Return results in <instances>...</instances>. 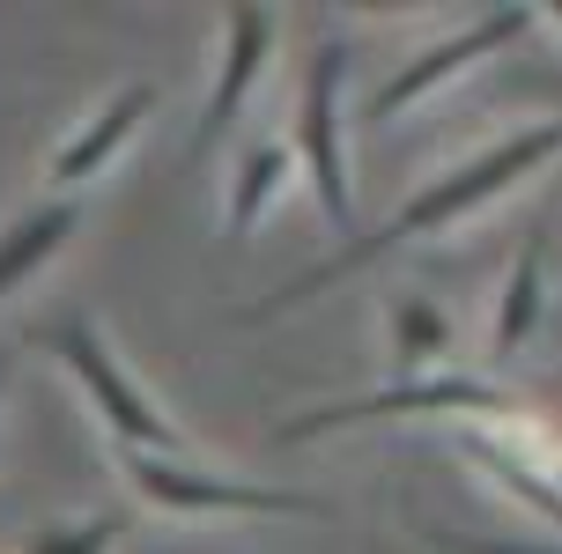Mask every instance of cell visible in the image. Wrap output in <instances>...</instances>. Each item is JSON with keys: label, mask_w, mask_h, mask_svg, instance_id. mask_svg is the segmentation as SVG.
<instances>
[{"label": "cell", "mask_w": 562, "mask_h": 554, "mask_svg": "<svg viewBox=\"0 0 562 554\" xmlns=\"http://www.w3.org/2000/svg\"><path fill=\"white\" fill-rule=\"evenodd\" d=\"M555 140H562V126H555V118H540V126H526V134L496 140V148H481L474 163L445 170V178H437L429 193H415L393 222H378V229H363V237H348L334 259H318L311 274H296L289 289H274L267 304H245V318H274V310H296V304H311V296H326L334 281H348L356 267H370V259H385V251L415 245V237H429V229H445V222H459V215H474V207H488V200L510 193V185H518L526 170L548 163V156H555Z\"/></svg>", "instance_id": "cell-1"}, {"label": "cell", "mask_w": 562, "mask_h": 554, "mask_svg": "<svg viewBox=\"0 0 562 554\" xmlns=\"http://www.w3.org/2000/svg\"><path fill=\"white\" fill-rule=\"evenodd\" d=\"M37 348H53L59 370L82 385V399L97 407V421H104L126 451H156V459L178 451V429L164 421V407L140 392V377L104 348V332L89 326L82 310H67V318H53V326H37Z\"/></svg>", "instance_id": "cell-2"}, {"label": "cell", "mask_w": 562, "mask_h": 554, "mask_svg": "<svg viewBox=\"0 0 562 554\" xmlns=\"http://www.w3.org/2000/svg\"><path fill=\"white\" fill-rule=\"evenodd\" d=\"M126 480L148 510L170 518H318L326 502L296 496V488H259V480H223V473H200L186 459H156V451H126Z\"/></svg>", "instance_id": "cell-3"}, {"label": "cell", "mask_w": 562, "mask_h": 554, "mask_svg": "<svg viewBox=\"0 0 562 554\" xmlns=\"http://www.w3.org/2000/svg\"><path fill=\"white\" fill-rule=\"evenodd\" d=\"M340 82H348V45L326 37L304 67V89H296V163L311 170L326 222L356 237V185H348V156H340Z\"/></svg>", "instance_id": "cell-4"}, {"label": "cell", "mask_w": 562, "mask_h": 554, "mask_svg": "<svg viewBox=\"0 0 562 554\" xmlns=\"http://www.w3.org/2000/svg\"><path fill=\"white\" fill-rule=\"evenodd\" d=\"M504 407H510V392L481 385V377H407L393 392L340 399V407L281 421V443H311V437H334V429H356V421H393V415H504Z\"/></svg>", "instance_id": "cell-5"}, {"label": "cell", "mask_w": 562, "mask_h": 554, "mask_svg": "<svg viewBox=\"0 0 562 554\" xmlns=\"http://www.w3.org/2000/svg\"><path fill=\"white\" fill-rule=\"evenodd\" d=\"M526 30H533V8H488L481 23L451 30L445 45H429L422 59H407V67H400L393 82H385V89H378V97L363 104V118H370V126L400 118V111H407V104H422V97H429L437 82H451L459 67H474V59H488V53H504V45H518Z\"/></svg>", "instance_id": "cell-6"}, {"label": "cell", "mask_w": 562, "mask_h": 554, "mask_svg": "<svg viewBox=\"0 0 562 554\" xmlns=\"http://www.w3.org/2000/svg\"><path fill=\"white\" fill-rule=\"evenodd\" d=\"M274 53V15L267 8H223V67H215V89H207V111H200L193 156H207L215 140L237 126V111L252 104V82Z\"/></svg>", "instance_id": "cell-7"}, {"label": "cell", "mask_w": 562, "mask_h": 554, "mask_svg": "<svg viewBox=\"0 0 562 554\" xmlns=\"http://www.w3.org/2000/svg\"><path fill=\"white\" fill-rule=\"evenodd\" d=\"M148 111H156V89H148V82L119 89V97H112L104 111H97V118H89L82 134L53 148V193H59V200H75V185H89L97 170L112 163L119 148H126V140L140 134V118H148Z\"/></svg>", "instance_id": "cell-8"}, {"label": "cell", "mask_w": 562, "mask_h": 554, "mask_svg": "<svg viewBox=\"0 0 562 554\" xmlns=\"http://www.w3.org/2000/svg\"><path fill=\"white\" fill-rule=\"evenodd\" d=\"M75 229H82V200H59V193L23 207L15 222H0V296H15L30 274H45L75 245Z\"/></svg>", "instance_id": "cell-9"}, {"label": "cell", "mask_w": 562, "mask_h": 554, "mask_svg": "<svg viewBox=\"0 0 562 554\" xmlns=\"http://www.w3.org/2000/svg\"><path fill=\"white\" fill-rule=\"evenodd\" d=\"M548 222H540L533 237H526V251H518V267H510L504 281V304H496V332H488V355H518L526 340H533L540 310H548Z\"/></svg>", "instance_id": "cell-10"}, {"label": "cell", "mask_w": 562, "mask_h": 554, "mask_svg": "<svg viewBox=\"0 0 562 554\" xmlns=\"http://www.w3.org/2000/svg\"><path fill=\"white\" fill-rule=\"evenodd\" d=\"M281 178H289V148L281 140H259V148H245V163H237V178H229V200H223V229L229 237H245L259 215H267V200L281 193Z\"/></svg>", "instance_id": "cell-11"}, {"label": "cell", "mask_w": 562, "mask_h": 554, "mask_svg": "<svg viewBox=\"0 0 562 554\" xmlns=\"http://www.w3.org/2000/svg\"><path fill=\"white\" fill-rule=\"evenodd\" d=\"M451 348V318L429 296H393V362H400V385L429 370V362Z\"/></svg>", "instance_id": "cell-12"}, {"label": "cell", "mask_w": 562, "mask_h": 554, "mask_svg": "<svg viewBox=\"0 0 562 554\" xmlns=\"http://www.w3.org/2000/svg\"><path fill=\"white\" fill-rule=\"evenodd\" d=\"M126 525L134 518H82V525H45L30 532L23 554H112L119 540H126Z\"/></svg>", "instance_id": "cell-13"}, {"label": "cell", "mask_w": 562, "mask_h": 554, "mask_svg": "<svg viewBox=\"0 0 562 554\" xmlns=\"http://www.w3.org/2000/svg\"><path fill=\"white\" fill-rule=\"evenodd\" d=\"M0 370H8V362H0Z\"/></svg>", "instance_id": "cell-14"}]
</instances>
